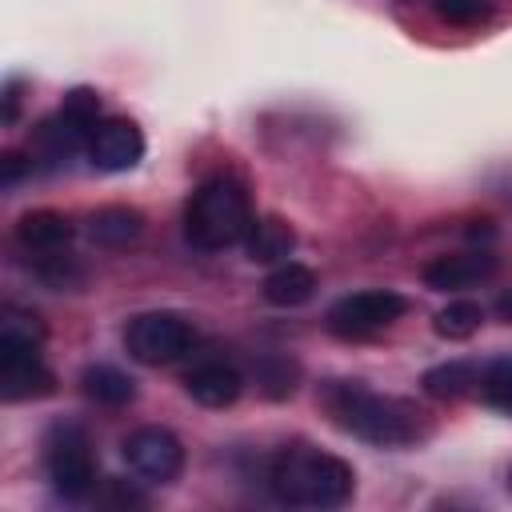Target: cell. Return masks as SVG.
I'll return each instance as SVG.
<instances>
[{
    "label": "cell",
    "instance_id": "cell-1",
    "mask_svg": "<svg viewBox=\"0 0 512 512\" xmlns=\"http://www.w3.org/2000/svg\"><path fill=\"white\" fill-rule=\"evenodd\" d=\"M264 480L280 504H296V508H340L352 500L356 488L352 464L312 444H284L268 460Z\"/></svg>",
    "mask_w": 512,
    "mask_h": 512
},
{
    "label": "cell",
    "instance_id": "cell-2",
    "mask_svg": "<svg viewBox=\"0 0 512 512\" xmlns=\"http://www.w3.org/2000/svg\"><path fill=\"white\" fill-rule=\"evenodd\" d=\"M324 408L336 428L376 444V448H400L420 436V412L408 400L380 396L364 388L360 380H332L324 388Z\"/></svg>",
    "mask_w": 512,
    "mask_h": 512
},
{
    "label": "cell",
    "instance_id": "cell-3",
    "mask_svg": "<svg viewBox=\"0 0 512 512\" xmlns=\"http://www.w3.org/2000/svg\"><path fill=\"white\" fill-rule=\"evenodd\" d=\"M252 224H256L252 196L236 176L204 180L184 204V236H188V244H196L204 252H220V248L248 240Z\"/></svg>",
    "mask_w": 512,
    "mask_h": 512
},
{
    "label": "cell",
    "instance_id": "cell-4",
    "mask_svg": "<svg viewBox=\"0 0 512 512\" xmlns=\"http://www.w3.org/2000/svg\"><path fill=\"white\" fill-rule=\"evenodd\" d=\"M44 468L52 480V492L64 500H84L96 492V456L88 444V432L80 424H52L44 436Z\"/></svg>",
    "mask_w": 512,
    "mask_h": 512
},
{
    "label": "cell",
    "instance_id": "cell-5",
    "mask_svg": "<svg viewBox=\"0 0 512 512\" xmlns=\"http://www.w3.org/2000/svg\"><path fill=\"white\" fill-rule=\"evenodd\" d=\"M196 344V328L188 316L180 312H140L128 320L124 328V348L136 364H148V368H160V364H172L180 360L184 352H192Z\"/></svg>",
    "mask_w": 512,
    "mask_h": 512
},
{
    "label": "cell",
    "instance_id": "cell-6",
    "mask_svg": "<svg viewBox=\"0 0 512 512\" xmlns=\"http://www.w3.org/2000/svg\"><path fill=\"white\" fill-rule=\"evenodd\" d=\"M56 392L52 368L40 360V340L0 332V396L8 404L20 400H40Z\"/></svg>",
    "mask_w": 512,
    "mask_h": 512
},
{
    "label": "cell",
    "instance_id": "cell-7",
    "mask_svg": "<svg viewBox=\"0 0 512 512\" xmlns=\"http://www.w3.org/2000/svg\"><path fill=\"white\" fill-rule=\"evenodd\" d=\"M408 312V300L400 292H388V288H364V292H352V296H340L324 324L332 336L340 340H360V336H372L388 324H396L400 316Z\"/></svg>",
    "mask_w": 512,
    "mask_h": 512
},
{
    "label": "cell",
    "instance_id": "cell-8",
    "mask_svg": "<svg viewBox=\"0 0 512 512\" xmlns=\"http://www.w3.org/2000/svg\"><path fill=\"white\" fill-rule=\"evenodd\" d=\"M120 452H124L128 468H132L140 480H148V484H172V480L184 472V444H180L168 428H160V424L136 428V432L120 444Z\"/></svg>",
    "mask_w": 512,
    "mask_h": 512
},
{
    "label": "cell",
    "instance_id": "cell-9",
    "mask_svg": "<svg viewBox=\"0 0 512 512\" xmlns=\"http://www.w3.org/2000/svg\"><path fill=\"white\" fill-rule=\"evenodd\" d=\"M140 156H144V136L128 116H108L96 124L88 140V160L100 172H128L140 164Z\"/></svg>",
    "mask_w": 512,
    "mask_h": 512
},
{
    "label": "cell",
    "instance_id": "cell-10",
    "mask_svg": "<svg viewBox=\"0 0 512 512\" xmlns=\"http://www.w3.org/2000/svg\"><path fill=\"white\" fill-rule=\"evenodd\" d=\"M492 272H496V256L488 248H468V252L436 256L424 268V284L436 292H464V288H476L480 280H488Z\"/></svg>",
    "mask_w": 512,
    "mask_h": 512
},
{
    "label": "cell",
    "instance_id": "cell-11",
    "mask_svg": "<svg viewBox=\"0 0 512 512\" xmlns=\"http://www.w3.org/2000/svg\"><path fill=\"white\" fill-rule=\"evenodd\" d=\"M184 392L204 408H228L244 392V376L228 360H204L184 376Z\"/></svg>",
    "mask_w": 512,
    "mask_h": 512
},
{
    "label": "cell",
    "instance_id": "cell-12",
    "mask_svg": "<svg viewBox=\"0 0 512 512\" xmlns=\"http://www.w3.org/2000/svg\"><path fill=\"white\" fill-rule=\"evenodd\" d=\"M16 244H20L28 256L68 252V244H72V224H68V216H60V212H52V208L24 212V216L16 220Z\"/></svg>",
    "mask_w": 512,
    "mask_h": 512
},
{
    "label": "cell",
    "instance_id": "cell-13",
    "mask_svg": "<svg viewBox=\"0 0 512 512\" xmlns=\"http://www.w3.org/2000/svg\"><path fill=\"white\" fill-rule=\"evenodd\" d=\"M88 132L84 128H76L60 108L48 116V120H40L36 128H32V156L36 160H44V164H68L80 148H88Z\"/></svg>",
    "mask_w": 512,
    "mask_h": 512
},
{
    "label": "cell",
    "instance_id": "cell-14",
    "mask_svg": "<svg viewBox=\"0 0 512 512\" xmlns=\"http://www.w3.org/2000/svg\"><path fill=\"white\" fill-rule=\"evenodd\" d=\"M264 300L272 308H300L316 296V272L308 264H296V260H284L280 268H272L260 284Z\"/></svg>",
    "mask_w": 512,
    "mask_h": 512
},
{
    "label": "cell",
    "instance_id": "cell-15",
    "mask_svg": "<svg viewBox=\"0 0 512 512\" xmlns=\"http://www.w3.org/2000/svg\"><path fill=\"white\" fill-rule=\"evenodd\" d=\"M140 232H144V216L140 208L128 204H108L88 216V236L100 248H128L132 240H140Z\"/></svg>",
    "mask_w": 512,
    "mask_h": 512
},
{
    "label": "cell",
    "instance_id": "cell-16",
    "mask_svg": "<svg viewBox=\"0 0 512 512\" xmlns=\"http://www.w3.org/2000/svg\"><path fill=\"white\" fill-rule=\"evenodd\" d=\"M292 248H296V232L280 216H260L244 240V252L252 264H276V260L292 256Z\"/></svg>",
    "mask_w": 512,
    "mask_h": 512
},
{
    "label": "cell",
    "instance_id": "cell-17",
    "mask_svg": "<svg viewBox=\"0 0 512 512\" xmlns=\"http://www.w3.org/2000/svg\"><path fill=\"white\" fill-rule=\"evenodd\" d=\"M80 392L104 408H120V404H132L136 400V380L112 364H88L80 372Z\"/></svg>",
    "mask_w": 512,
    "mask_h": 512
},
{
    "label": "cell",
    "instance_id": "cell-18",
    "mask_svg": "<svg viewBox=\"0 0 512 512\" xmlns=\"http://www.w3.org/2000/svg\"><path fill=\"white\" fill-rule=\"evenodd\" d=\"M424 392L432 400H460L468 392H480V368L468 364V360H448V364H436L420 376Z\"/></svg>",
    "mask_w": 512,
    "mask_h": 512
},
{
    "label": "cell",
    "instance_id": "cell-19",
    "mask_svg": "<svg viewBox=\"0 0 512 512\" xmlns=\"http://www.w3.org/2000/svg\"><path fill=\"white\" fill-rule=\"evenodd\" d=\"M252 372H256V384H260V392L268 400H288L296 392V384H300V364L292 356H280V352L260 356L252 364Z\"/></svg>",
    "mask_w": 512,
    "mask_h": 512
},
{
    "label": "cell",
    "instance_id": "cell-20",
    "mask_svg": "<svg viewBox=\"0 0 512 512\" xmlns=\"http://www.w3.org/2000/svg\"><path fill=\"white\" fill-rule=\"evenodd\" d=\"M480 324H484V308H480L476 300H452V304L440 308L436 320H432L436 336H444V340H468Z\"/></svg>",
    "mask_w": 512,
    "mask_h": 512
},
{
    "label": "cell",
    "instance_id": "cell-21",
    "mask_svg": "<svg viewBox=\"0 0 512 512\" xmlns=\"http://www.w3.org/2000/svg\"><path fill=\"white\" fill-rule=\"evenodd\" d=\"M32 272L56 288V292H68V288H80L84 284V268L76 264L72 252H52V256H32Z\"/></svg>",
    "mask_w": 512,
    "mask_h": 512
},
{
    "label": "cell",
    "instance_id": "cell-22",
    "mask_svg": "<svg viewBox=\"0 0 512 512\" xmlns=\"http://www.w3.org/2000/svg\"><path fill=\"white\" fill-rule=\"evenodd\" d=\"M436 20L452 24V28H476L496 12V0H428Z\"/></svg>",
    "mask_w": 512,
    "mask_h": 512
},
{
    "label": "cell",
    "instance_id": "cell-23",
    "mask_svg": "<svg viewBox=\"0 0 512 512\" xmlns=\"http://www.w3.org/2000/svg\"><path fill=\"white\" fill-rule=\"evenodd\" d=\"M480 400L500 412H512V356H500L480 372Z\"/></svg>",
    "mask_w": 512,
    "mask_h": 512
},
{
    "label": "cell",
    "instance_id": "cell-24",
    "mask_svg": "<svg viewBox=\"0 0 512 512\" xmlns=\"http://www.w3.org/2000/svg\"><path fill=\"white\" fill-rule=\"evenodd\" d=\"M60 112H64L76 128H84V132L92 136L96 124H100V92H92V88H72V92L64 96Z\"/></svg>",
    "mask_w": 512,
    "mask_h": 512
},
{
    "label": "cell",
    "instance_id": "cell-25",
    "mask_svg": "<svg viewBox=\"0 0 512 512\" xmlns=\"http://www.w3.org/2000/svg\"><path fill=\"white\" fill-rule=\"evenodd\" d=\"M92 500H96L100 508H144V504H148V496H144L136 484L120 480V476H108V480L92 492Z\"/></svg>",
    "mask_w": 512,
    "mask_h": 512
},
{
    "label": "cell",
    "instance_id": "cell-26",
    "mask_svg": "<svg viewBox=\"0 0 512 512\" xmlns=\"http://www.w3.org/2000/svg\"><path fill=\"white\" fill-rule=\"evenodd\" d=\"M0 168H4V188H12V184H16V180H20V176H24L28 168H32V160L24 164V156H16V152H8V156L0 160Z\"/></svg>",
    "mask_w": 512,
    "mask_h": 512
},
{
    "label": "cell",
    "instance_id": "cell-27",
    "mask_svg": "<svg viewBox=\"0 0 512 512\" xmlns=\"http://www.w3.org/2000/svg\"><path fill=\"white\" fill-rule=\"evenodd\" d=\"M492 308H496V316H500L504 324H512V288H504V292L496 296V304H492Z\"/></svg>",
    "mask_w": 512,
    "mask_h": 512
},
{
    "label": "cell",
    "instance_id": "cell-28",
    "mask_svg": "<svg viewBox=\"0 0 512 512\" xmlns=\"http://www.w3.org/2000/svg\"><path fill=\"white\" fill-rule=\"evenodd\" d=\"M16 100H20V96H16V84H8V96H4V120H8V124L16 120Z\"/></svg>",
    "mask_w": 512,
    "mask_h": 512
},
{
    "label": "cell",
    "instance_id": "cell-29",
    "mask_svg": "<svg viewBox=\"0 0 512 512\" xmlns=\"http://www.w3.org/2000/svg\"><path fill=\"white\" fill-rule=\"evenodd\" d=\"M508 488H512V468H508Z\"/></svg>",
    "mask_w": 512,
    "mask_h": 512
}]
</instances>
